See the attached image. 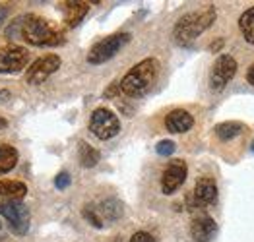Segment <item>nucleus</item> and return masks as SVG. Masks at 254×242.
Returning a JSON list of instances; mask_svg holds the SVG:
<instances>
[{
  "label": "nucleus",
  "mask_w": 254,
  "mask_h": 242,
  "mask_svg": "<svg viewBox=\"0 0 254 242\" xmlns=\"http://www.w3.org/2000/svg\"><path fill=\"white\" fill-rule=\"evenodd\" d=\"M21 39L33 47H57L64 43V29L41 16L27 14L21 18Z\"/></svg>",
  "instance_id": "1"
},
{
  "label": "nucleus",
  "mask_w": 254,
  "mask_h": 242,
  "mask_svg": "<svg viewBox=\"0 0 254 242\" xmlns=\"http://www.w3.org/2000/svg\"><path fill=\"white\" fill-rule=\"evenodd\" d=\"M213 22H215V10H213V6H206L202 10L189 12V14H185L179 22L175 23L173 37H175V41L181 45V47H189Z\"/></svg>",
  "instance_id": "2"
},
{
  "label": "nucleus",
  "mask_w": 254,
  "mask_h": 242,
  "mask_svg": "<svg viewBox=\"0 0 254 242\" xmlns=\"http://www.w3.org/2000/svg\"><path fill=\"white\" fill-rule=\"evenodd\" d=\"M157 74H159V62L155 58H146L125 74V78L119 82L121 91L128 97H142L157 80Z\"/></svg>",
  "instance_id": "3"
},
{
  "label": "nucleus",
  "mask_w": 254,
  "mask_h": 242,
  "mask_svg": "<svg viewBox=\"0 0 254 242\" xmlns=\"http://www.w3.org/2000/svg\"><path fill=\"white\" fill-rule=\"evenodd\" d=\"M0 215L8 223V229L14 235H18V237L27 235L31 215H29L27 205L21 199H4V201H0Z\"/></svg>",
  "instance_id": "4"
},
{
  "label": "nucleus",
  "mask_w": 254,
  "mask_h": 242,
  "mask_svg": "<svg viewBox=\"0 0 254 242\" xmlns=\"http://www.w3.org/2000/svg\"><path fill=\"white\" fill-rule=\"evenodd\" d=\"M128 41H130V33H115V35H109L105 39L97 41L87 52V62L89 64H103L107 60H111Z\"/></svg>",
  "instance_id": "5"
},
{
  "label": "nucleus",
  "mask_w": 254,
  "mask_h": 242,
  "mask_svg": "<svg viewBox=\"0 0 254 242\" xmlns=\"http://www.w3.org/2000/svg\"><path fill=\"white\" fill-rule=\"evenodd\" d=\"M89 130L99 140H111L121 132V120L111 109L99 107L91 112L89 118Z\"/></svg>",
  "instance_id": "6"
},
{
  "label": "nucleus",
  "mask_w": 254,
  "mask_h": 242,
  "mask_svg": "<svg viewBox=\"0 0 254 242\" xmlns=\"http://www.w3.org/2000/svg\"><path fill=\"white\" fill-rule=\"evenodd\" d=\"M63 64L59 54H45L41 58H37L25 72V82L29 86H39L45 80H49Z\"/></svg>",
  "instance_id": "7"
},
{
  "label": "nucleus",
  "mask_w": 254,
  "mask_h": 242,
  "mask_svg": "<svg viewBox=\"0 0 254 242\" xmlns=\"http://www.w3.org/2000/svg\"><path fill=\"white\" fill-rule=\"evenodd\" d=\"M237 60L231 54H221L212 66L210 72V88L212 91H223L227 84L231 82L237 74Z\"/></svg>",
  "instance_id": "8"
},
{
  "label": "nucleus",
  "mask_w": 254,
  "mask_h": 242,
  "mask_svg": "<svg viewBox=\"0 0 254 242\" xmlns=\"http://www.w3.org/2000/svg\"><path fill=\"white\" fill-rule=\"evenodd\" d=\"M29 62V50L18 47V45H8L0 48V74H18L23 68H27Z\"/></svg>",
  "instance_id": "9"
},
{
  "label": "nucleus",
  "mask_w": 254,
  "mask_h": 242,
  "mask_svg": "<svg viewBox=\"0 0 254 242\" xmlns=\"http://www.w3.org/2000/svg\"><path fill=\"white\" fill-rule=\"evenodd\" d=\"M187 175H189V167L183 159H173L169 161V165L165 167L163 171V176H161V192L163 194H175L187 180Z\"/></svg>",
  "instance_id": "10"
},
{
  "label": "nucleus",
  "mask_w": 254,
  "mask_h": 242,
  "mask_svg": "<svg viewBox=\"0 0 254 242\" xmlns=\"http://www.w3.org/2000/svg\"><path fill=\"white\" fill-rule=\"evenodd\" d=\"M59 8H61V12H63L64 23H66L68 27H76V25L85 18V14L89 12V4H87V2H80V0L61 2Z\"/></svg>",
  "instance_id": "11"
},
{
  "label": "nucleus",
  "mask_w": 254,
  "mask_h": 242,
  "mask_svg": "<svg viewBox=\"0 0 254 242\" xmlns=\"http://www.w3.org/2000/svg\"><path fill=\"white\" fill-rule=\"evenodd\" d=\"M217 231V225L210 215H198L190 223V235L196 242H210Z\"/></svg>",
  "instance_id": "12"
},
{
  "label": "nucleus",
  "mask_w": 254,
  "mask_h": 242,
  "mask_svg": "<svg viewBox=\"0 0 254 242\" xmlns=\"http://www.w3.org/2000/svg\"><path fill=\"white\" fill-rule=\"evenodd\" d=\"M165 126L173 134H185L194 126V118L189 110L175 109L165 116Z\"/></svg>",
  "instance_id": "13"
},
{
  "label": "nucleus",
  "mask_w": 254,
  "mask_h": 242,
  "mask_svg": "<svg viewBox=\"0 0 254 242\" xmlns=\"http://www.w3.org/2000/svg\"><path fill=\"white\" fill-rule=\"evenodd\" d=\"M192 194H194V198L198 199L202 205L215 203V199H217V184L210 176H202V178L196 180V186H194Z\"/></svg>",
  "instance_id": "14"
},
{
  "label": "nucleus",
  "mask_w": 254,
  "mask_h": 242,
  "mask_svg": "<svg viewBox=\"0 0 254 242\" xmlns=\"http://www.w3.org/2000/svg\"><path fill=\"white\" fill-rule=\"evenodd\" d=\"M27 194V186L20 180H0V198L21 199Z\"/></svg>",
  "instance_id": "15"
},
{
  "label": "nucleus",
  "mask_w": 254,
  "mask_h": 242,
  "mask_svg": "<svg viewBox=\"0 0 254 242\" xmlns=\"http://www.w3.org/2000/svg\"><path fill=\"white\" fill-rule=\"evenodd\" d=\"M78 157H80L82 167H85V169H91V167H95V165L99 163L101 153H99L95 147H91L87 142H80V147H78Z\"/></svg>",
  "instance_id": "16"
},
{
  "label": "nucleus",
  "mask_w": 254,
  "mask_h": 242,
  "mask_svg": "<svg viewBox=\"0 0 254 242\" xmlns=\"http://www.w3.org/2000/svg\"><path fill=\"white\" fill-rule=\"evenodd\" d=\"M97 213L101 215L103 221H117L123 215V203L117 199H105L101 201V205L97 207Z\"/></svg>",
  "instance_id": "17"
},
{
  "label": "nucleus",
  "mask_w": 254,
  "mask_h": 242,
  "mask_svg": "<svg viewBox=\"0 0 254 242\" xmlns=\"http://www.w3.org/2000/svg\"><path fill=\"white\" fill-rule=\"evenodd\" d=\"M18 165V151L12 145L2 144L0 145V175L12 171Z\"/></svg>",
  "instance_id": "18"
},
{
  "label": "nucleus",
  "mask_w": 254,
  "mask_h": 242,
  "mask_svg": "<svg viewBox=\"0 0 254 242\" xmlns=\"http://www.w3.org/2000/svg\"><path fill=\"white\" fill-rule=\"evenodd\" d=\"M243 128L245 126L241 122H221V124L215 126V136L221 142H229V140H233V138H237L239 134L243 132Z\"/></svg>",
  "instance_id": "19"
},
{
  "label": "nucleus",
  "mask_w": 254,
  "mask_h": 242,
  "mask_svg": "<svg viewBox=\"0 0 254 242\" xmlns=\"http://www.w3.org/2000/svg\"><path fill=\"white\" fill-rule=\"evenodd\" d=\"M239 27H241V33H243L245 41L254 45V6L253 8H249V10L241 16Z\"/></svg>",
  "instance_id": "20"
},
{
  "label": "nucleus",
  "mask_w": 254,
  "mask_h": 242,
  "mask_svg": "<svg viewBox=\"0 0 254 242\" xmlns=\"http://www.w3.org/2000/svg\"><path fill=\"white\" fill-rule=\"evenodd\" d=\"M82 215H84L85 219L89 221L93 227H97V229H101L105 223L101 219V215L97 213V207H93V205H85L84 209H82Z\"/></svg>",
  "instance_id": "21"
},
{
  "label": "nucleus",
  "mask_w": 254,
  "mask_h": 242,
  "mask_svg": "<svg viewBox=\"0 0 254 242\" xmlns=\"http://www.w3.org/2000/svg\"><path fill=\"white\" fill-rule=\"evenodd\" d=\"M157 153L159 155H163V157H169V155L175 153V144L171 142V140H163V142H159L157 144Z\"/></svg>",
  "instance_id": "22"
},
{
  "label": "nucleus",
  "mask_w": 254,
  "mask_h": 242,
  "mask_svg": "<svg viewBox=\"0 0 254 242\" xmlns=\"http://www.w3.org/2000/svg\"><path fill=\"white\" fill-rule=\"evenodd\" d=\"M55 186L59 188V190H64V188H68L70 186V175L68 173H59V175L55 176Z\"/></svg>",
  "instance_id": "23"
},
{
  "label": "nucleus",
  "mask_w": 254,
  "mask_h": 242,
  "mask_svg": "<svg viewBox=\"0 0 254 242\" xmlns=\"http://www.w3.org/2000/svg\"><path fill=\"white\" fill-rule=\"evenodd\" d=\"M130 242H155V239L149 233H146V231H138V233L132 235Z\"/></svg>",
  "instance_id": "24"
},
{
  "label": "nucleus",
  "mask_w": 254,
  "mask_h": 242,
  "mask_svg": "<svg viewBox=\"0 0 254 242\" xmlns=\"http://www.w3.org/2000/svg\"><path fill=\"white\" fill-rule=\"evenodd\" d=\"M8 14H10V8L8 6H0V27H2V23L8 20Z\"/></svg>",
  "instance_id": "25"
},
{
  "label": "nucleus",
  "mask_w": 254,
  "mask_h": 242,
  "mask_svg": "<svg viewBox=\"0 0 254 242\" xmlns=\"http://www.w3.org/2000/svg\"><path fill=\"white\" fill-rule=\"evenodd\" d=\"M8 99H10V91L8 89H0V103H4Z\"/></svg>",
  "instance_id": "26"
},
{
  "label": "nucleus",
  "mask_w": 254,
  "mask_h": 242,
  "mask_svg": "<svg viewBox=\"0 0 254 242\" xmlns=\"http://www.w3.org/2000/svg\"><path fill=\"white\" fill-rule=\"evenodd\" d=\"M247 80H249L251 86H254V64L249 68V72H247Z\"/></svg>",
  "instance_id": "27"
},
{
  "label": "nucleus",
  "mask_w": 254,
  "mask_h": 242,
  "mask_svg": "<svg viewBox=\"0 0 254 242\" xmlns=\"http://www.w3.org/2000/svg\"><path fill=\"white\" fill-rule=\"evenodd\" d=\"M6 126H8V120H6L4 116H0V130H4Z\"/></svg>",
  "instance_id": "28"
},
{
  "label": "nucleus",
  "mask_w": 254,
  "mask_h": 242,
  "mask_svg": "<svg viewBox=\"0 0 254 242\" xmlns=\"http://www.w3.org/2000/svg\"><path fill=\"white\" fill-rule=\"evenodd\" d=\"M2 239H4V233H2V223H0V242H2Z\"/></svg>",
  "instance_id": "29"
},
{
  "label": "nucleus",
  "mask_w": 254,
  "mask_h": 242,
  "mask_svg": "<svg viewBox=\"0 0 254 242\" xmlns=\"http://www.w3.org/2000/svg\"><path fill=\"white\" fill-rule=\"evenodd\" d=\"M253 149H254V142H253Z\"/></svg>",
  "instance_id": "30"
}]
</instances>
